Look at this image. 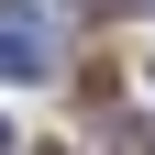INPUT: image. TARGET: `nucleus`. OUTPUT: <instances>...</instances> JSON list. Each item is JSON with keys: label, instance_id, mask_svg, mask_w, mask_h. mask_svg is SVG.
Returning <instances> with one entry per match:
<instances>
[{"label": "nucleus", "instance_id": "f257e3e1", "mask_svg": "<svg viewBox=\"0 0 155 155\" xmlns=\"http://www.w3.org/2000/svg\"><path fill=\"white\" fill-rule=\"evenodd\" d=\"M45 67H55L45 11H33V0H11V11H0V78H45Z\"/></svg>", "mask_w": 155, "mask_h": 155}, {"label": "nucleus", "instance_id": "f03ea898", "mask_svg": "<svg viewBox=\"0 0 155 155\" xmlns=\"http://www.w3.org/2000/svg\"><path fill=\"white\" fill-rule=\"evenodd\" d=\"M111 144H122V155H155V122H122Z\"/></svg>", "mask_w": 155, "mask_h": 155}, {"label": "nucleus", "instance_id": "7ed1b4c3", "mask_svg": "<svg viewBox=\"0 0 155 155\" xmlns=\"http://www.w3.org/2000/svg\"><path fill=\"white\" fill-rule=\"evenodd\" d=\"M0 155H11V133H0Z\"/></svg>", "mask_w": 155, "mask_h": 155}]
</instances>
